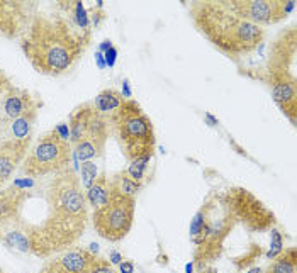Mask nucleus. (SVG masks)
Segmentation results:
<instances>
[{"instance_id":"obj_1","label":"nucleus","mask_w":297,"mask_h":273,"mask_svg":"<svg viewBox=\"0 0 297 273\" xmlns=\"http://www.w3.org/2000/svg\"><path fill=\"white\" fill-rule=\"evenodd\" d=\"M92 33H85L61 12H36L21 48L33 68L41 75L58 76L71 70L89 46Z\"/></svg>"},{"instance_id":"obj_2","label":"nucleus","mask_w":297,"mask_h":273,"mask_svg":"<svg viewBox=\"0 0 297 273\" xmlns=\"http://www.w3.org/2000/svg\"><path fill=\"white\" fill-rule=\"evenodd\" d=\"M49 216L43 227V254L44 258L54 253L66 251L77 243L87 227V200L82 192V184L75 168L53 173L46 187Z\"/></svg>"},{"instance_id":"obj_3","label":"nucleus","mask_w":297,"mask_h":273,"mask_svg":"<svg viewBox=\"0 0 297 273\" xmlns=\"http://www.w3.org/2000/svg\"><path fill=\"white\" fill-rule=\"evenodd\" d=\"M189 16L204 38L230 58L253 53L262 46L265 39V29L262 26L238 17L228 9L225 0L192 2L189 6Z\"/></svg>"},{"instance_id":"obj_4","label":"nucleus","mask_w":297,"mask_h":273,"mask_svg":"<svg viewBox=\"0 0 297 273\" xmlns=\"http://www.w3.org/2000/svg\"><path fill=\"white\" fill-rule=\"evenodd\" d=\"M43 100L17 87L0 68V146L9 141H33L34 122Z\"/></svg>"},{"instance_id":"obj_5","label":"nucleus","mask_w":297,"mask_h":273,"mask_svg":"<svg viewBox=\"0 0 297 273\" xmlns=\"http://www.w3.org/2000/svg\"><path fill=\"white\" fill-rule=\"evenodd\" d=\"M109 124L119 141L127 161L152 158L155 151L153 122L136 100L126 99L122 106L109 116Z\"/></svg>"},{"instance_id":"obj_6","label":"nucleus","mask_w":297,"mask_h":273,"mask_svg":"<svg viewBox=\"0 0 297 273\" xmlns=\"http://www.w3.org/2000/svg\"><path fill=\"white\" fill-rule=\"evenodd\" d=\"M71 144L59 138L56 131H48L36 141L33 149L22 161V173L29 178L58 173L70 166Z\"/></svg>"},{"instance_id":"obj_7","label":"nucleus","mask_w":297,"mask_h":273,"mask_svg":"<svg viewBox=\"0 0 297 273\" xmlns=\"http://www.w3.org/2000/svg\"><path fill=\"white\" fill-rule=\"evenodd\" d=\"M134 197L111 189L107 202L94 209L92 221L97 234L111 243L124 239L134 222Z\"/></svg>"},{"instance_id":"obj_8","label":"nucleus","mask_w":297,"mask_h":273,"mask_svg":"<svg viewBox=\"0 0 297 273\" xmlns=\"http://www.w3.org/2000/svg\"><path fill=\"white\" fill-rule=\"evenodd\" d=\"M297 33L295 27L290 26L289 29L284 31L275 43L272 44L270 54H268L267 66L263 70V75L260 78L267 81L268 85L275 81H292L297 83L295 80V43H297Z\"/></svg>"},{"instance_id":"obj_9","label":"nucleus","mask_w":297,"mask_h":273,"mask_svg":"<svg viewBox=\"0 0 297 273\" xmlns=\"http://www.w3.org/2000/svg\"><path fill=\"white\" fill-rule=\"evenodd\" d=\"M225 199L235 219L243 222V226L251 233H260V231L268 229L275 222L273 212L268 211L248 190L236 187V189L225 192Z\"/></svg>"},{"instance_id":"obj_10","label":"nucleus","mask_w":297,"mask_h":273,"mask_svg":"<svg viewBox=\"0 0 297 273\" xmlns=\"http://www.w3.org/2000/svg\"><path fill=\"white\" fill-rule=\"evenodd\" d=\"M230 11L238 17L250 21L257 26L277 24L278 21L285 19L292 12L295 2H282V0H225Z\"/></svg>"},{"instance_id":"obj_11","label":"nucleus","mask_w":297,"mask_h":273,"mask_svg":"<svg viewBox=\"0 0 297 273\" xmlns=\"http://www.w3.org/2000/svg\"><path fill=\"white\" fill-rule=\"evenodd\" d=\"M38 12L36 2H0V33L6 38H21Z\"/></svg>"},{"instance_id":"obj_12","label":"nucleus","mask_w":297,"mask_h":273,"mask_svg":"<svg viewBox=\"0 0 297 273\" xmlns=\"http://www.w3.org/2000/svg\"><path fill=\"white\" fill-rule=\"evenodd\" d=\"M99 261L100 258L90 249L73 248L53 260V265L58 273H92Z\"/></svg>"},{"instance_id":"obj_13","label":"nucleus","mask_w":297,"mask_h":273,"mask_svg":"<svg viewBox=\"0 0 297 273\" xmlns=\"http://www.w3.org/2000/svg\"><path fill=\"white\" fill-rule=\"evenodd\" d=\"M31 141H9L0 146V190L12 178L16 168L24 161Z\"/></svg>"},{"instance_id":"obj_14","label":"nucleus","mask_w":297,"mask_h":273,"mask_svg":"<svg viewBox=\"0 0 297 273\" xmlns=\"http://www.w3.org/2000/svg\"><path fill=\"white\" fill-rule=\"evenodd\" d=\"M272 97L280 111L289 117L290 124L295 126L297 119V83L292 81H275L270 83Z\"/></svg>"},{"instance_id":"obj_15","label":"nucleus","mask_w":297,"mask_h":273,"mask_svg":"<svg viewBox=\"0 0 297 273\" xmlns=\"http://www.w3.org/2000/svg\"><path fill=\"white\" fill-rule=\"evenodd\" d=\"M106 139H94V138H87L80 143H77L73 146V154H75V160L79 163L85 161H92L94 158H99L100 154L106 149Z\"/></svg>"},{"instance_id":"obj_16","label":"nucleus","mask_w":297,"mask_h":273,"mask_svg":"<svg viewBox=\"0 0 297 273\" xmlns=\"http://www.w3.org/2000/svg\"><path fill=\"white\" fill-rule=\"evenodd\" d=\"M109 194H111V185H109V178L106 173H100L97 176V180L87 189L85 192V200L89 206H92L94 209H99L100 206L107 202Z\"/></svg>"},{"instance_id":"obj_17","label":"nucleus","mask_w":297,"mask_h":273,"mask_svg":"<svg viewBox=\"0 0 297 273\" xmlns=\"http://www.w3.org/2000/svg\"><path fill=\"white\" fill-rule=\"evenodd\" d=\"M124 95L122 92H119V90H114V88H106L102 90L97 97L94 99V107L97 109L100 114H104V116H111L112 112H116L119 107L122 106V102H124Z\"/></svg>"},{"instance_id":"obj_18","label":"nucleus","mask_w":297,"mask_h":273,"mask_svg":"<svg viewBox=\"0 0 297 273\" xmlns=\"http://www.w3.org/2000/svg\"><path fill=\"white\" fill-rule=\"evenodd\" d=\"M295 263H297L295 248H289L285 249V253H280L278 256H275V261L263 273H295Z\"/></svg>"},{"instance_id":"obj_19","label":"nucleus","mask_w":297,"mask_h":273,"mask_svg":"<svg viewBox=\"0 0 297 273\" xmlns=\"http://www.w3.org/2000/svg\"><path fill=\"white\" fill-rule=\"evenodd\" d=\"M109 185H111V189L117 190V192H121L124 195H129V197H134V195L138 194L139 189H141L139 181H134L129 175L126 173V171L117 173L111 181H109Z\"/></svg>"},{"instance_id":"obj_20","label":"nucleus","mask_w":297,"mask_h":273,"mask_svg":"<svg viewBox=\"0 0 297 273\" xmlns=\"http://www.w3.org/2000/svg\"><path fill=\"white\" fill-rule=\"evenodd\" d=\"M97 165L92 161H85V163H82V171H80V184L82 187L87 190L90 185L94 184L95 180H97Z\"/></svg>"},{"instance_id":"obj_21","label":"nucleus","mask_w":297,"mask_h":273,"mask_svg":"<svg viewBox=\"0 0 297 273\" xmlns=\"http://www.w3.org/2000/svg\"><path fill=\"white\" fill-rule=\"evenodd\" d=\"M152 158H139V160H134L129 163V168L126 170V173L131 176L134 181H139L144 178V171H146V166H148V163Z\"/></svg>"},{"instance_id":"obj_22","label":"nucleus","mask_w":297,"mask_h":273,"mask_svg":"<svg viewBox=\"0 0 297 273\" xmlns=\"http://www.w3.org/2000/svg\"><path fill=\"white\" fill-rule=\"evenodd\" d=\"M282 246H284V239H282V234L278 233L277 229H272V248L270 251L267 253V258H275L282 253Z\"/></svg>"},{"instance_id":"obj_23","label":"nucleus","mask_w":297,"mask_h":273,"mask_svg":"<svg viewBox=\"0 0 297 273\" xmlns=\"http://www.w3.org/2000/svg\"><path fill=\"white\" fill-rule=\"evenodd\" d=\"M202 226H204V217H202V212H197L195 214V217L192 219L190 222V238L194 239L195 236H197L200 233V229H202Z\"/></svg>"},{"instance_id":"obj_24","label":"nucleus","mask_w":297,"mask_h":273,"mask_svg":"<svg viewBox=\"0 0 297 273\" xmlns=\"http://www.w3.org/2000/svg\"><path fill=\"white\" fill-rule=\"evenodd\" d=\"M104 60H106V66L112 68L116 65V60H117V48L116 46H111L107 49L106 53H104Z\"/></svg>"},{"instance_id":"obj_25","label":"nucleus","mask_w":297,"mask_h":273,"mask_svg":"<svg viewBox=\"0 0 297 273\" xmlns=\"http://www.w3.org/2000/svg\"><path fill=\"white\" fill-rule=\"evenodd\" d=\"M12 185L21 190H29V189H33V187H36V181L34 178H16Z\"/></svg>"},{"instance_id":"obj_26","label":"nucleus","mask_w":297,"mask_h":273,"mask_svg":"<svg viewBox=\"0 0 297 273\" xmlns=\"http://www.w3.org/2000/svg\"><path fill=\"white\" fill-rule=\"evenodd\" d=\"M89 14H90V16H89L90 21H92V24H94L95 27L99 26V22L102 21L104 17H106V14H104V11H102V9H99V7H94Z\"/></svg>"},{"instance_id":"obj_27","label":"nucleus","mask_w":297,"mask_h":273,"mask_svg":"<svg viewBox=\"0 0 297 273\" xmlns=\"http://www.w3.org/2000/svg\"><path fill=\"white\" fill-rule=\"evenodd\" d=\"M92 273H116V271L112 270L111 265H109L106 260H102V258H100V261L97 263V265H95Z\"/></svg>"},{"instance_id":"obj_28","label":"nucleus","mask_w":297,"mask_h":273,"mask_svg":"<svg viewBox=\"0 0 297 273\" xmlns=\"http://www.w3.org/2000/svg\"><path fill=\"white\" fill-rule=\"evenodd\" d=\"M54 131H56V133L59 134V138L70 143V129H68V124L61 122V124H58L56 127H54Z\"/></svg>"},{"instance_id":"obj_29","label":"nucleus","mask_w":297,"mask_h":273,"mask_svg":"<svg viewBox=\"0 0 297 273\" xmlns=\"http://www.w3.org/2000/svg\"><path fill=\"white\" fill-rule=\"evenodd\" d=\"M119 270L121 273H134V265H132V261H122L119 263Z\"/></svg>"},{"instance_id":"obj_30","label":"nucleus","mask_w":297,"mask_h":273,"mask_svg":"<svg viewBox=\"0 0 297 273\" xmlns=\"http://www.w3.org/2000/svg\"><path fill=\"white\" fill-rule=\"evenodd\" d=\"M109 260H111V263H114V265H117V263H121L122 256L119 251H111V254H109Z\"/></svg>"},{"instance_id":"obj_31","label":"nucleus","mask_w":297,"mask_h":273,"mask_svg":"<svg viewBox=\"0 0 297 273\" xmlns=\"http://www.w3.org/2000/svg\"><path fill=\"white\" fill-rule=\"evenodd\" d=\"M95 60H97L100 70H104V68H106V60H104V53H100V51L95 53Z\"/></svg>"},{"instance_id":"obj_32","label":"nucleus","mask_w":297,"mask_h":273,"mask_svg":"<svg viewBox=\"0 0 297 273\" xmlns=\"http://www.w3.org/2000/svg\"><path fill=\"white\" fill-rule=\"evenodd\" d=\"M205 121L209 122V126H216V124H219V121L212 116V114H209V112L205 114Z\"/></svg>"},{"instance_id":"obj_33","label":"nucleus","mask_w":297,"mask_h":273,"mask_svg":"<svg viewBox=\"0 0 297 273\" xmlns=\"http://www.w3.org/2000/svg\"><path fill=\"white\" fill-rule=\"evenodd\" d=\"M111 46H112V43H111L109 39H106V41H102V44H100V49H99V51H100V53H106Z\"/></svg>"},{"instance_id":"obj_34","label":"nucleus","mask_w":297,"mask_h":273,"mask_svg":"<svg viewBox=\"0 0 297 273\" xmlns=\"http://www.w3.org/2000/svg\"><path fill=\"white\" fill-rule=\"evenodd\" d=\"M122 95H124V99L131 97V90H129V81L124 80V90H122Z\"/></svg>"},{"instance_id":"obj_35","label":"nucleus","mask_w":297,"mask_h":273,"mask_svg":"<svg viewBox=\"0 0 297 273\" xmlns=\"http://www.w3.org/2000/svg\"><path fill=\"white\" fill-rule=\"evenodd\" d=\"M185 273H194V263H187V265H185Z\"/></svg>"},{"instance_id":"obj_36","label":"nucleus","mask_w":297,"mask_h":273,"mask_svg":"<svg viewBox=\"0 0 297 273\" xmlns=\"http://www.w3.org/2000/svg\"><path fill=\"white\" fill-rule=\"evenodd\" d=\"M248 273H263V270L262 268H258V266H255V268H251Z\"/></svg>"}]
</instances>
